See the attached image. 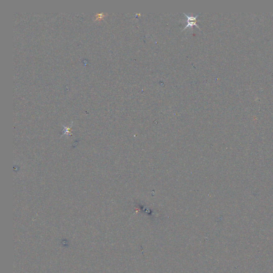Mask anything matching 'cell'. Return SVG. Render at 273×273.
Masks as SVG:
<instances>
[{"instance_id":"obj_1","label":"cell","mask_w":273,"mask_h":273,"mask_svg":"<svg viewBox=\"0 0 273 273\" xmlns=\"http://www.w3.org/2000/svg\"><path fill=\"white\" fill-rule=\"evenodd\" d=\"M183 15L185 16L186 17V18H187V25L185 27V28H183V30H185L186 28H188V27L191 28H193V27L194 26L197 27V28L200 29V30H201V28H200L198 25L197 24V17L199 16V14H197V15L195 16H193V13H191V15H188L187 14H186L185 13H183Z\"/></svg>"},{"instance_id":"obj_2","label":"cell","mask_w":273,"mask_h":273,"mask_svg":"<svg viewBox=\"0 0 273 273\" xmlns=\"http://www.w3.org/2000/svg\"><path fill=\"white\" fill-rule=\"evenodd\" d=\"M72 126H73V122L70 125V127H64V130H63L64 132L62 133V135H64V134H66V133L68 134V135H69V134H71L72 135V133H71V127H72Z\"/></svg>"}]
</instances>
